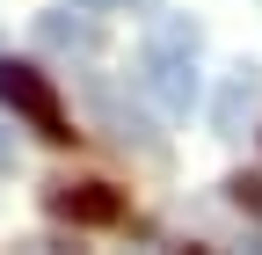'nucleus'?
<instances>
[{
    "label": "nucleus",
    "instance_id": "1",
    "mask_svg": "<svg viewBox=\"0 0 262 255\" xmlns=\"http://www.w3.org/2000/svg\"><path fill=\"white\" fill-rule=\"evenodd\" d=\"M196 51H204V29L189 15H153L146 22V44H139V80L146 95L168 117H189L196 110Z\"/></svg>",
    "mask_w": 262,
    "mask_h": 255
},
{
    "label": "nucleus",
    "instance_id": "2",
    "mask_svg": "<svg viewBox=\"0 0 262 255\" xmlns=\"http://www.w3.org/2000/svg\"><path fill=\"white\" fill-rule=\"evenodd\" d=\"M0 110H8L15 124H29L44 146H66V139H73V117H66L51 73H37L29 58H0Z\"/></svg>",
    "mask_w": 262,
    "mask_h": 255
},
{
    "label": "nucleus",
    "instance_id": "3",
    "mask_svg": "<svg viewBox=\"0 0 262 255\" xmlns=\"http://www.w3.org/2000/svg\"><path fill=\"white\" fill-rule=\"evenodd\" d=\"M88 95H95V117H102V132H110L124 153H139V161H153V168L168 161V139L153 132V117H146L139 102H124V95H117L102 73H88Z\"/></svg>",
    "mask_w": 262,
    "mask_h": 255
},
{
    "label": "nucleus",
    "instance_id": "4",
    "mask_svg": "<svg viewBox=\"0 0 262 255\" xmlns=\"http://www.w3.org/2000/svg\"><path fill=\"white\" fill-rule=\"evenodd\" d=\"M37 44L44 51H66V58H95L102 51V15L88 0H58V8L37 15Z\"/></svg>",
    "mask_w": 262,
    "mask_h": 255
},
{
    "label": "nucleus",
    "instance_id": "5",
    "mask_svg": "<svg viewBox=\"0 0 262 255\" xmlns=\"http://www.w3.org/2000/svg\"><path fill=\"white\" fill-rule=\"evenodd\" d=\"M44 204L66 226H124V189H110V182H51Z\"/></svg>",
    "mask_w": 262,
    "mask_h": 255
},
{
    "label": "nucleus",
    "instance_id": "6",
    "mask_svg": "<svg viewBox=\"0 0 262 255\" xmlns=\"http://www.w3.org/2000/svg\"><path fill=\"white\" fill-rule=\"evenodd\" d=\"M255 102H262V66H255V58L226 66L219 102H211V132H219V139H241V124H248V110H255Z\"/></svg>",
    "mask_w": 262,
    "mask_h": 255
},
{
    "label": "nucleus",
    "instance_id": "7",
    "mask_svg": "<svg viewBox=\"0 0 262 255\" xmlns=\"http://www.w3.org/2000/svg\"><path fill=\"white\" fill-rule=\"evenodd\" d=\"M226 204H233L241 219H255V226H262V175H233V182H226Z\"/></svg>",
    "mask_w": 262,
    "mask_h": 255
},
{
    "label": "nucleus",
    "instance_id": "8",
    "mask_svg": "<svg viewBox=\"0 0 262 255\" xmlns=\"http://www.w3.org/2000/svg\"><path fill=\"white\" fill-rule=\"evenodd\" d=\"M88 8H124V15H153L160 0H88Z\"/></svg>",
    "mask_w": 262,
    "mask_h": 255
},
{
    "label": "nucleus",
    "instance_id": "9",
    "mask_svg": "<svg viewBox=\"0 0 262 255\" xmlns=\"http://www.w3.org/2000/svg\"><path fill=\"white\" fill-rule=\"evenodd\" d=\"M0 168H15V139L8 132H0Z\"/></svg>",
    "mask_w": 262,
    "mask_h": 255
}]
</instances>
